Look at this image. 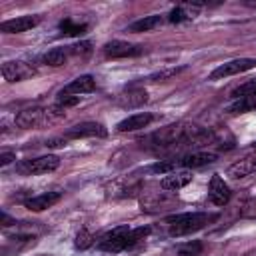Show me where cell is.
Instances as JSON below:
<instances>
[{"instance_id": "603a6c76", "label": "cell", "mask_w": 256, "mask_h": 256, "mask_svg": "<svg viewBox=\"0 0 256 256\" xmlns=\"http://www.w3.org/2000/svg\"><path fill=\"white\" fill-rule=\"evenodd\" d=\"M178 168H180V160H160L150 166V170L156 174H172L178 172Z\"/></svg>"}, {"instance_id": "4fadbf2b", "label": "cell", "mask_w": 256, "mask_h": 256, "mask_svg": "<svg viewBox=\"0 0 256 256\" xmlns=\"http://www.w3.org/2000/svg\"><path fill=\"white\" fill-rule=\"evenodd\" d=\"M94 90H96V80L90 74H84V76H78L76 80H72L68 86H64L60 96H80V94L94 92Z\"/></svg>"}, {"instance_id": "83f0119b", "label": "cell", "mask_w": 256, "mask_h": 256, "mask_svg": "<svg viewBox=\"0 0 256 256\" xmlns=\"http://www.w3.org/2000/svg\"><path fill=\"white\" fill-rule=\"evenodd\" d=\"M184 68H172V70H164V72H158V74H154V76H150L148 78V82H166L168 78H174L178 72H182Z\"/></svg>"}, {"instance_id": "d6986e66", "label": "cell", "mask_w": 256, "mask_h": 256, "mask_svg": "<svg viewBox=\"0 0 256 256\" xmlns=\"http://www.w3.org/2000/svg\"><path fill=\"white\" fill-rule=\"evenodd\" d=\"M70 54H72L70 46H68V48H52V50H48V52L42 56V62H44L46 66L58 68V66H64V64L68 62Z\"/></svg>"}, {"instance_id": "ac0fdd59", "label": "cell", "mask_w": 256, "mask_h": 256, "mask_svg": "<svg viewBox=\"0 0 256 256\" xmlns=\"http://www.w3.org/2000/svg\"><path fill=\"white\" fill-rule=\"evenodd\" d=\"M252 174H256V158L238 160L228 168V176L234 178V180H240V178H246V176H252Z\"/></svg>"}, {"instance_id": "5bb4252c", "label": "cell", "mask_w": 256, "mask_h": 256, "mask_svg": "<svg viewBox=\"0 0 256 256\" xmlns=\"http://www.w3.org/2000/svg\"><path fill=\"white\" fill-rule=\"evenodd\" d=\"M190 182H192V172L182 170V172L166 174V176L160 180V188H162V190H168V192H176V190H182L184 186H188Z\"/></svg>"}, {"instance_id": "9c48e42d", "label": "cell", "mask_w": 256, "mask_h": 256, "mask_svg": "<svg viewBox=\"0 0 256 256\" xmlns=\"http://www.w3.org/2000/svg\"><path fill=\"white\" fill-rule=\"evenodd\" d=\"M2 76L6 82H22V80L34 76V68L26 62H4Z\"/></svg>"}, {"instance_id": "1f68e13d", "label": "cell", "mask_w": 256, "mask_h": 256, "mask_svg": "<svg viewBox=\"0 0 256 256\" xmlns=\"http://www.w3.org/2000/svg\"><path fill=\"white\" fill-rule=\"evenodd\" d=\"M44 146L46 148H66L68 144H66V138H50V140H46Z\"/></svg>"}, {"instance_id": "7c38bea8", "label": "cell", "mask_w": 256, "mask_h": 256, "mask_svg": "<svg viewBox=\"0 0 256 256\" xmlns=\"http://www.w3.org/2000/svg\"><path fill=\"white\" fill-rule=\"evenodd\" d=\"M40 18L38 16H20V18H12V20H6L0 24V32L4 34H20V32H26L34 26H38Z\"/></svg>"}, {"instance_id": "30bf717a", "label": "cell", "mask_w": 256, "mask_h": 256, "mask_svg": "<svg viewBox=\"0 0 256 256\" xmlns=\"http://www.w3.org/2000/svg\"><path fill=\"white\" fill-rule=\"evenodd\" d=\"M146 102H148V92L144 88H136V86L126 88L124 92H120L116 96V104L122 108H138Z\"/></svg>"}, {"instance_id": "277c9868", "label": "cell", "mask_w": 256, "mask_h": 256, "mask_svg": "<svg viewBox=\"0 0 256 256\" xmlns=\"http://www.w3.org/2000/svg\"><path fill=\"white\" fill-rule=\"evenodd\" d=\"M130 234H132V228L130 226H118V228L106 232L98 240V248L104 250V252H112V254H118L122 250H128V248H132L130 246Z\"/></svg>"}, {"instance_id": "4dcf8cb0", "label": "cell", "mask_w": 256, "mask_h": 256, "mask_svg": "<svg viewBox=\"0 0 256 256\" xmlns=\"http://www.w3.org/2000/svg\"><path fill=\"white\" fill-rule=\"evenodd\" d=\"M70 50H72V54H76V56H80V54H88V52H90V42L74 44V46H70Z\"/></svg>"}, {"instance_id": "d4e9b609", "label": "cell", "mask_w": 256, "mask_h": 256, "mask_svg": "<svg viewBox=\"0 0 256 256\" xmlns=\"http://www.w3.org/2000/svg\"><path fill=\"white\" fill-rule=\"evenodd\" d=\"M190 18H194V16H192V12H190L188 8H184V6L174 8V10L170 12V16H168V20H170L172 24H180V22H186V20H190Z\"/></svg>"}, {"instance_id": "e0dca14e", "label": "cell", "mask_w": 256, "mask_h": 256, "mask_svg": "<svg viewBox=\"0 0 256 256\" xmlns=\"http://www.w3.org/2000/svg\"><path fill=\"white\" fill-rule=\"evenodd\" d=\"M216 162V154L210 152H194L184 158H180V168H202Z\"/></svg>"}, {"instance_id": "cb8c5ba5", "label": "cell", "mask_w": 256, "mask_h": 256, "mask_svg": "<svg viewBox=\"0 0 256 256\" xmlns=\"http://www.w3.org/2000/svg\"><path fill=\"white\" fill-rule=\"evenodd\" d=\"M60 30L66 36H80V34H84L88 30V26L86 24H74L72 20H62L60 22Z\"/></svg>"}, {"instance_id": "4316f807", "label": "cell", "mask_w": 256, "mask_h": 256, "mask_svg": "<svg viewBox=\"0 0 256 256\" xmlns=\"http://www.w3.org/2000/svg\"><path fill=\"white\" fill-rule=\"evenodd\" d=\"M234 96L236 98H244V96H256V78L240 84L236 90H234Z\"/></svg>"}, {"instance_id": "2e32d148", "label": "cell", "mask_w": 256, "mask_h": 256, "mask_svg": "<svg viewBox=\"0 0 256 256\" xmlns=\"http://www.w3.org/2000/svg\"><path fill=\"white\" fill-rule=\"evenodd\" d=\"M152 120H154V116L150 112H138V114H132V116L124 118L116 128H118V132H134V130L146 128Z\"/></svg>"}, {"instance_id": "ffe728a7", "label": "cell", "mask_w": 256, "mask_h": 256, "mask_svg": "<svg viewBox=\"0 0 256 256\" xmlns=\"http://www.w3.org/2000/svg\"><path fill=\"white\" fill-rule=\"evenodd\" d=\"M200 252H202V242L192 240V242H184L168 248L164 256H200Z\"/></svg>"}, {"instance_id": "44dd1931", "label": "cell", "mask_w": 256, "mask_h": 256, "mask_svg": "<svg viewBox=\"0 0 256 256\" xmlns=\"http://www.w3.org/2000/svg\"><path fill=\"white\" fill-rule=\"evenodd\" d=\"M254 108H256V96H244V98H238L236 102H232L226 108V112L236 116V114H246V112H250Z\"/></svg>"}, {"instance_id": "6da1fadb", "label": "cell", "mask_w": 256, "mask_h": 256, "mask_svg": "<svg viewBox=\"0 0 256 256\" xmlns=\"http://www.w3.org/2000/svg\"><path fill=\"white\" fill-rule=\"evenodd\" d=\"M214 140L216 136L210 128H204L198 124H186V122L160 128L148 138L152 150H170L180 146H206Z\"/></svg>"}, {"instance_id": "8992f818", "label": "cell", "mask_w": 256, "mask_h": 256, "mask_svg": "<svg viewBox=\"0 0 256 256\" xmlns=\"http://www.w3.org/2000/svg\"><path fill=\"white\" fill-rule=\"evenodd\" d=\"M252 68H256V60L254 58H238V60H232V62H226V64L218 66L210 74V80H222V78H228V76H234V74L248 72Z\"/></svg>"}, {"instance_id": "f546056e", "label": "cell", "mask_w": 256, "mask_h": 256, "mask_svg": "<svg viewBox=\"0 0 256 256\" xmlns=\"http://www.w3.org/2000/svg\"><path fill=\"white\" fill-rule=\"evenodd\" d=\"M76 104H80V96H60L58 94V106L60 108H72V106H76Z\"/></svg>"}, {"instance_id": "836d02e7", "label": "cell", "mask_w": 256, "mask_h": 256, "mask_svg": "<svg viewBox=\"0 0 256 256\" xmlns=\"http://www.w3.org/2000/svg\"><path fill=\"white\" fill-rule=\"evenodd\" d=\"M12 224H16V222H14V220H12V218H10L6 212H2V226L6 228V226H12Z\"/></svg>"}, {"instance_id": "d6a6232c", "label": "cell", "mask_w": 256, "mask_h": 256, "mask_svg": "<svg viewBox=\"0 0 256 256\" xmlns=\"http://www.w3.org/2000/svg\"><path fill=\"white\" fill-rule=\"evenodd\" d=\"M16 160V154L14 152H2L0 154V166H8V164H12Z\"/></svg>"}, {"instance_id": "e575fe53", "label": "cell", "mask_w": 256, "mask_h": 256, "mask_svg": "<svg viewBox=\"0 0 256 256\" xmlns=\"http://www.w3.org/2000/svg\"><path fill=\"white\" fill-rule=\"evenodd\" d=\"M254 146H256V142H254Z\"/></svg>"}, {"instance_id": "7a4b0ae2", "label": "cell", "mask_w": 256, "mask_h": 256, "mask_svg": "<svg viewBox=\"0 0 256 256\" xmlns=\"http://www.w3.org/2000/svg\"><path fill=\"white\" fill-rule=\"evenodd\" d=\"M218 214H210V212H186V214H178L172 216L168 220L170 226V236H186L192 232H198L202 228H206L208 224L216 222Z\"/></svg>"}, {"instance_id": "7402d4cb", "label": "cell", "mask_w": 256, "mask_h": 256, "mask_svg": "<svg viewBox=\"0 0 256 256\" xmlns=\"http://www.w3.org/2000/svg\"><path fill=\"white\" fill-rule=\"evenodd\" d=\"M162 24V16H146V18H140V20H136L134 24H130L128 26V32H134V34H138V32H148V30H152V28H156V26H160Z\"/></svg>"}, {"instance_id": "8fae6325", "label": "cell", "mask_w": 256, "mask_h": 256, "mask_svg": "<svg viewBox=\"0 0 256 256\" xmlns=\"http://www.w3.org/2000/svg\"><path fill=\"white\" fill-rule=\"evenodd\" d=\"M230 196H232V192H230L228 184H226L218 174H214V176L210 178V188H208V198H210V202L216 204V206H224V204L230 202Z\"/></svg>"}, {"instance_id": "3957f363", "label": "cell", "mask_w": 256, "mask_h": 256, "mask_svg": "<svg viewBox=\"0 0 256 256\" xmlns=\"http://www.w3.org/2000/svg\"><path fill=\"white\" fill-rule=\"evenodd\" d=\"M62 118H64V108H60V106H52V108H28V110H22L16 116V126L22 128V130L42 128V126L56 124Z\"/></svg>"}, {"instance_id": "f1b7e54d", "label": "cell", "mask_w": 256, "mask_h": 256, "mask_svg": "<svg viewBox=\"0 0 256 256\" xmlns=\"http://www.w3.org/2000/svg\"><path fill=\"white\" fill-rule=\"evenodd\" d=\"M242 216L256 220V196H252L250 200L244 202V206H242Z\"/></svg>"}, {"instance_id": "5b68a950", "label": "cell", "mask_w": 256, "mask_h": 256, "mask_svg": "<svg viewBox=\"0 0 256 256\" xmlns=\"http://www.w3.org/2000/svg\"><path fill=\"white\" fill-rule=\"evenodd\" d=\"M60 166V158L58 156H38V158H30V160H22L16 170L20 174H46V172H54Z\"/></svg>"}, {"instance_id": "ba28073f", "label": "cell", "mask_w": 256, "mask_h": 256, "mask_svg": "<svg viewBox=\"0 0 256 256\" xmlns=\"http://www.w3.org/2000/svg\"><path fill=\"white\" fill-rule=\"evenodd\" d=\"M144 52L142 46H134L130 42H122V40H112L104 46V54L108 58H130V56H140Z\"/></svg>"}, {"instance_id": "52a82bcc", "label": "cell", "mask_w": 256, "mask_h": 256, "mask_svg": "<svg viewBox=\"0 0 256 256\" xmlns=\"http://www.w3.org/2000/svg\"><path fill=\"white\" fill-rule=\"evenodd\" d=\"M108 130L100 122H80L66 130V138H106Z\"/></svg>"}, {"instance_id": "9a60e30c", "label": "cell", "mask_w": 256, "mask_h": 256, "mask_svg": "<svg viewBox=\"0 0 256 256\" xmlns=\"http://www.w3.org/2000/svg\"><path fill=\"white\" fill-rule=\"evenodd\" d=\"M60 198H62L60 192H44V194H38V196H32L30 200H26V208L32 212H42V210H48L54 204H58Z\"/></svg>"}, {"instance_id": "484cf974", "label": "cell", "mask_w": 256, "mask_h": 256, "mask_svg": "<svg viewBox=\"0 0 256 256\" xmlns=\"http://www.w3.org/2000/svg\"><path fill=\"white\" fill-rule=\"evenodd\" d=\"M94 236L88 232V230H80L78 234H76V248L78 250H88V248H92L94 246Z\"/></svg>"}]
</instances>
